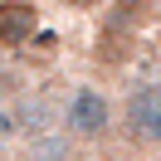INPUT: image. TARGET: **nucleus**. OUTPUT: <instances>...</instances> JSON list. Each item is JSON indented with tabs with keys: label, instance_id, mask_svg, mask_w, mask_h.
Instances as JSON below:
<instances>
[{
	"label": "nucleus",
	"instance_id": "7",
	"mask_svg": "<svg viewBox=\"0 0 161 161\" xmlns=\"http://www.w3.org/2000/svg\"><path fill=\"white\" fill-rule=\"evenodd\" d=\"M30 5H39V0H30Z\"/></svg>",
	"mask_w": 161,
	"mask_h": 161
},
{
	"label": "nucleus",
	"instance_id": "4",
	"mask_svg": "<svg viewBox=\"0 0 161 161\" xmlns=\"http://www.w3.org/2000/svg\"><path fill=\"white\" fill-rule=\"evenodd\" d=\"M73 156H78V147H73L59 127H30L25 132L20 161H73Z\"/></svg>",
	"mask_w": 161,
	"mask_h": 161
},
{
	"label": "nucleus",
	"instance_id": "3",
	"mask_svg": "<svg viewBox=\"0 0 161 161\" xmlns=\"http://www.w3.org/2000/svg\"><path fill=\"white\" fill-rule=\"evenodd\" d=\"M39 34V10L30 0H0V49H25Z\"/></svg>",
	"mask_w": 161,
	"mask_h": 161
},
{
	"label": "nucleus",
	"instance_id": "6",
	"mask_svg": "<svg viewBox=\"0 0 161 161\" xmlns=\"http://www.w3.org/2000/svg\"><path fill=\"white\" fill-rule=\"evenodd\" d=\"M112 5H117L122 15H142V10H151L156 0H112Z\"/></svg>",
	"mask_w": 161,
	"mask_h": 161
},
{
	"label": "nucleus",
	"instance_id": "5",
	"mask_svg": "<svg viewBox=\"0 0 161 161\" xmlns=\"http://www.w3.org/2000/svg\"><path fill=\"white\" fill-rule=\"evenodd\" d=\"M20 137V122H15V108H0V151Z\"/></svg>",
	"mask_w": 161,
	"mask_h": 161
},
{
	"label": "nucleus",
	"instance_id": "1",
	"mask_svg": "<svg viewBox=\"0 0 161 161\" xmlns=\"http://www.w3.org/2000/svg\"><path fill=\"white\" fill-rule=\"evenodd\" d=\"M59 132L73 142V147H103V142L117 132V103L103 83H73L64 93L59 108Z\"/></svg>",
	"mask_w": 161,
	"mask_h": 161
},
{
	"label": "nucleus",
	"instance_id": "2",
	"mask_svg": "<svg viewBox=\"0 0 161 161\" xmlns=\"http://www.w3.org/2000/svg\"><path fill=\"white\" fill-rule=\"evenodd\" d=\"M117 132L132 147L161 151V78H147V83L127 88V98L117 103Z\"/></svg>",
	"mask_w": 161,
	"mask_h": 161
}]
</instances>
